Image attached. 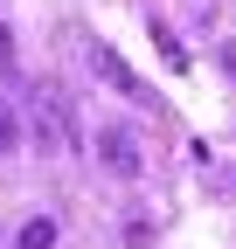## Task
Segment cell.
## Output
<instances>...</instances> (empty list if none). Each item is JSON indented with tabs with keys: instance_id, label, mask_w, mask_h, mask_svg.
<instances>
[{
	"instance_id": "cell-1",
	"label": "cell",
	"mask_w": 236,
	"mask_h": 249,
	"mask_svg": "<svg viewBox=\"0 0 236 249\" xmlns=\"http://www.w3.org/2000/svg\"><path fill=\"white\" fill-rule=\"evenodd\" d=\"M91 70H98V76H104V83L118 90V97H132V104H153V90H146V83H139V76L125 70V55H118L111 42H91Z\"/></svg>"
},
{
	"instance_id": "cell-2",
	"label": "cell",
	"mask_w": 236,
	"mask_h": 249,
	"mask_svg": "<svg viewBox=\"0 0 236 249\" xmlns=\"http://www.w3.org/2000/svg\"><path fill=\"white\" fill-rule=\"evenodd\" d=\"M98 160H104L118 180H139V166H146V160H139V139L125 132V124H98Z\"/></svg>"
},
{
	"instance_id": "cell-5",
	"label": "cell",
	"mask_w": 236,
	"mask_h": 249,
	"mask_svg": "<svg viewBox=\"0 0 236 249\" xmlns=\"http://www.w3.org/2000/svg\"><path fill=\"white\" fill-rule=\"evenodd\" d=\"M0 70H14V28H0Z\"/></svg>"
},
{
	"instance_id": "cell-3",
	"label": "cell",
	"mask_w": 236,
	"mask_h": 249,
	"mask_svg": "<svg viewBox=\"0 0 236 249\" xmlns=\"http://www.w3.org/2000/svg\"><path fill=\"white\" fill-rule=\"evenodd\" d=\"M56 242V214H35V222L21 229V249H49Z\"/></svg>"
},
{
	"instance_id": "cell-4",
	"label": "cell",
	"mask_w": 236,
	"mask_h": 249,
	"mask_svg": "<svg viewBox=\"0 0 236 249\" xmlns=\"http://www.w3.org/2000/svg\"><path fill=\"white\" fill-rule=\"evenodd\" d=\"M0 152H21V118H14L7 97H0Z\"/></svg>"
}]
</instances>
